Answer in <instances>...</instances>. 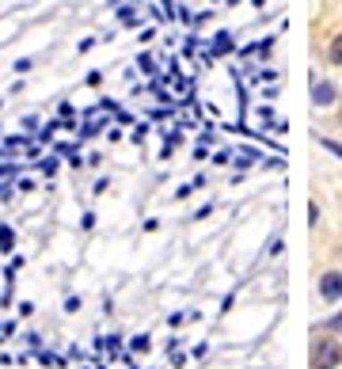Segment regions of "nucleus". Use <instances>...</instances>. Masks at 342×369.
<instances>
[{
    "label": "nucleus",
    "mask_w": 342,
    "mask_h": 369,
    "mask_svg": "<svg viewBox=\"0 0 342 369\" xmlns=\"http://www.w3.org/2000/svg\"><path fill=\"white\" fill-rule=\"evenodd\" d=\"M339 362H342V354H339V347H335L331 339H320V343L312 347V366H316V369H335Z\"/></svg>",
    "instance_id": "nucleus-1"
},
{
    "label": "nucleus",
    "mask_w": 342,
    "mask_h": 369,
    "mask_svg": "<svg viewBox=\"0 0 342 369\" xmlns=\"http://www.w3.org/2000/svg\"><path fill=\"white\" fill-rule=\"evenodd\" d=\"M335 99H339V92H335L331 80H316L312 84V107H331Z\"/></svg>",
    "instance_id": "nucleus-2"
},
{
    "label": "nucleus",
    "mask_w": 342,
    "mask_h": 369,
    "mask_svg": "<svg viewBox=\"0 0 342 369\" xmlns=\"http://www.w3.org/2000/svg\"><path fill=\"white\" fill-rule=\"evenodd\" d=\"M320 297H323V301H339V297H342V274H339V270H331V274L320 278Z\"/></svg>",
    "instance_id": "nucleus-3"
},
{
    "label": "nucleus",
    "mask_w": 342,
    "mask_h": 369,
    "mask_svg": "<svg viewBox=\"0 0 342 369\" xmlns=\"http://www.w3.org/2000/svg\"><path fill=\"white\" fill-rule=\"evenodd\" d=\"M327 58H331V65H342V35L331 38V50H327Z\"/></svg>",
    "instance_id": "nucleus-4"
}]
</instances>
